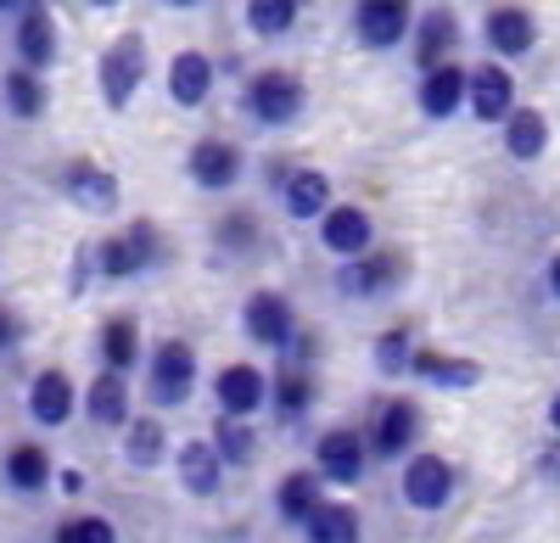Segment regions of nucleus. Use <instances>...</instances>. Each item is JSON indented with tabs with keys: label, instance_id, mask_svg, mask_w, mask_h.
I'll return each mask as SVG.
<instances>
[{
	"label": "nucleus",
	"instance_id": "1",
	"mask_svg": "<svg viewBox=\"0 0 560 543\" xmlns=\"http://www.w3.org/2000/svg\"><path fill=\"white\" fill-rule=\"evenodd\" d=\"M147 403L163 415V410H185L202 387V353L185 342V337H158L147 347Z\"/></svg>",
	"mask_w": 560,
	"mask_h": 543
},
{
	"label": "nucleus",
	"instance_id": "2",
	"mask_svg": "<svg viewBox=\"0 0 560 543\" xmlns=\"http://www.w3.org/2000/svg\"><path fill=\"white\" fill-rule=\"evenodd\" d=\"M147 73H152V45L140 28H124L118 39L102 45L96 57V90H102V107L107 113H129V102L147 90Z\"/></svg>",
	"mask_w": 560,
	"mask_h": 543
},
{
	"label": "nucleus",
	"instance_id": "3",
	"mask_svg": "<svg viewBox=\"0 0 560 543\" xmlns=\"http://www.w3.org/2000/svg\"><path fill=\"white\" fill-rule=\"evenodd\" d=\"M420 432H427V410L404 392L376 398V410L364 421V442H370V455H376V465H404L420 448Z\"/></svg>",
	"mask_w": 560,
	"mask_h": 543
},
{
	"label": "nucleus",
	"instance_id": "4",
	"mask_svg": "<svg viewBox=\"0 0 560 543\" xmlns=\"http://www.w3.org/2000/svg\"><path fill=\"white\" fill-rule=\"evenodd\" d=\"M242 113L258 129H292L308 113V84L292 68H258L242 84Z\"/></svg>",
	"mask_w": 560,
	"mask_h": 543
},
{
	"label": "nucleus",
	"instance_id": "5",
	"mask_svg": "<svg viewBox=\"0 0 560 543\" xmlns=\"http://www.w3.org/2000/svg\"><path fill=\"white\" fill-rule=\"evenodd\" d=\"M398 499L415 516H443L459 499V465L438 448H415V455L398 465Z\"/></svg>",
	"mask_w": 560,
	"mask_h": 543
},
{
	"label": "nucleus",
	"instance_id": "6",
	"mask_svg": "<svg viewBox=\"0 0 560 543\" xmlns=\"http://www.w3.org/2000/svg\"><path fill=\"white\" fill-rule=\"evenodd\" d=\"M404 281H409V258L393 247H370L359 258H342V269H337V292L348 303H382V297L404 292Z\"/></svg>",
	"mask_w": 560,
	"mask_h": 543
},
{
	"label": "nucleus",
	"instance_id": "7",
	"mask_svg": "<svg viewBox=\"0 0 560 543\" xmlns=\"http://www.w3.org/2000/svg\"><path fill=\"white\" fill-rule=\"evenodd\" d=\"M298 331H303L298 303L280 292V286H258V292L242 297V337H247L253 347H264V353H287Z\"/></svg>",
	"mask_w": 560,
	"mask_h": 543
},
{
	"label": "nucleus",
	"instance_id": "8",
	"mask_svg": "<svg viewBox=\"0 0 560 543\" xmlns=\"http://www.w3.org/2000/svg\"><path fill=\"white\" fill-rule=\"evenodd\" d=\"M308 465L325 476V487H359L370 476V465H376V455H370V442H364V426H331V432L314 437Z\"/></svg>",
	"mask_w": 560,
	"mask_h": 543
},
{
	"label": "nucleus",
	"instance_id": "9",
	"mask_svg": "<svg viewBox=\"0 0 560 543\" xmlns=\"http://www.w3.org/2000/svg\"><path fill=\"white\" fill-rule=\"evenodd\" d=\"M269 186L280 197V213L292 224H319V213L337 202V186L325 168H292V163H269Z\"/></svg>",
	"mask_w": 560,
	"mask_h": 543
},
{
	"label": "nucleus",
	"instance_id": "10",
	"mask_svg": "<svg viewBox=\"0 0 560 543\" xmlns=\"http://www.w3.org/2000/svg\"><path fill=\"white\" fill-rule=\"evenodd\" d=\"M51 179H57V191H62L79 213H90V219H113V213H118V202H124L118 174H113V168H102V163H90V157H68Z\"/></svg>",
	"mask_w": 560,
	"mask_h": 543
},
{
	"label": "nucleus",
	"instance_id": "11",
	"mask_svg": "<svg viewBox=\"0 0 560 543\" xmlns=\"http://www.w3.org/2000/svg\"><path fill=\"white\" fill-rule=\"evenodd\" d=\"M185 179L208 197H224L247 179V152L236 141H224V134H202V141L185 152Z\"/></svg>",
	"mask_w": 560,
	"mask_h": 543
},
{
	"label": "nucleus",
	"instance_id": "12",
	"mask_svg": "<svg viewBox=\"0 0 560 543\" xmlns=\"http://www.w3.org/2000/svg\"><path fill=\"white\" fill-rule=\"evenodd\" d=\"M409 28H415V0H353V39L359 51H398L409 45Z\"/></svg>",
	"mask_w": 560,
	"mask_h": 543
},
{
	"label": "nucleus",
	"instance_id": "13",
	"mask_svg": "<svg viewBox=\"0 0 560 543\" xmlns=\"http://www.w3.org/2000/svg\"><path fill=\"white\" fill-rule=\"evenodd\" d=\"M12 57L34 73H51L62 62V28H57L51 0H34V7L12 17Z\"/></svg>",
	"mask_w": 560,
	"mask_h": 543
},
{
	"label": "nucleus",
	"instance_id": "14",
	"mask_svg": "<svg viewBox=\"0 0 560 543\" xmlns=\"http://www.w3.org/2000/svg\"><path fill=\"white\" fill-rule=\"evenodd\" d=\"M28 421L39 426V432H62L68 421H79V403H84V387L62 370V365H45V370H34V381H28Z\"/></svg>",
	"mask_w": 560,
	"mask_h": 543
},
{
	"label": "nucleus",
	"instance_id": "15",
	"mask_svg": "<svg viewBox=\"0 0 560 543\" xmlns=\"http://www.w3.org/2000/svg\"><path fill=\"white\" fill-rule=\"evenodd\" d=\"M57 482V460L51 448L34 442V437H18L0 448V493H12V499H39V493H51Z\"/></svg>",
	"mask_w": 560,
	"mask_h": 543
},
{
	"label": "nucleus",
	"instance_id": "16",
	"mask_svg": "<svg viewBox=\"0 0 560 543\" xmlns=\"http://www.w3.org/2000/svg\"><path fill=\"white\" fill-rule=\"evenodd\" d=\"M465 96H471V68L454 57V62H438V68L420 73V84H415V113L427 118V123H448V118L465 113Z\"/></svg>",
	"mask_w": 560,
	"mask_h": 543
},
{
	"label": "nucleus",
	"instance_id": "17",
	"mask_svg": "<svg viewBox=\"0 0 560 543\" xmlns=\"http://www.w3.org/2000/svg\"><path fill=\"white\" fill-rule=\"evenodd\" d=\"M213 403L219 415H242V421H258L269 410V376L253 365V358H230L224 370H213Z\"/></svg>",
	"mask_w": 560,
	"mask_h": 543
},
{
	"label": "nucleus",
	"instance_id": "18",
	"mask_svg": "<svg viewBox=\"0 0 560 543\" xmlns=\"http://www.w3.org/2000/svg\"><path fill=\"white\" fill-rule=\"evenodd\" d=\"M459 45H465V28H459V17L448 7L415 12V28H409V62H415V73H427L438 62H454Z\"/></svg>",
	"mask_w": 560,
	"mask_h": 543
},
{
	"label": "nucleus",
	"instance_id": "19",
	"mask_svg": "<svg viewBox=\"0 0 560 543\" xmlns=\"http://www.w3.org/2000/svg\"><path fill=\"white\" fill-rule=\"evenodd\" d=\"M79 415L96 426V432H124V426L140 415V410H135V387H129V376L96 365V376H90V387H84Z\"/></svg>",
	"mask_w": 560,
	"mask_h": 543
},
{
	"label": "nucleus",
	"instance_id": "20",
	"mask_svg": "<svg viewBox=\"0 0 560 543\" xmlns=\"http://www.w3.org/2000/svg\"><path fill=\"white\" fill-rule=\"evenodd\" d=\"M319 247L331 252L337 263L370 252V247H376V219H370V208H359V202H331V208L319 213Z\"/></svg>",
	"mask_w": 560,
	"mask_h": 543
},
{
	"label": "nucleus",
	"instance_id": "21",
	"mask_svg": "<svg viewBox=\"0 0 560 543\" xmlns=\"http://www.w3.org/2000/svg\"><path fill=\"white\" fill-rule=\"evenodd\" d=\"M168 102L179 107V113H197V107H208L213 102V84H219V62L208 57V51H197V45H185V51H174L168 57Z\"/></svg>",
	"mask_w": 560,
	"mask_h": 543
},
{
	"label": "nucleus",
	"instance_id": "22",
	"mask_svg": "<svg viewBox=\"0 0 560 543\" xmlns=\"http://www.w3.org/2000/svg\"><path fill=\"white\" fill-rule=\"evenodd\" d=\"M482 45H488V57H499V62H522V57H533V45H538V17L527 7H516V0H504V7H493L482 17Z\"/></svg>",
	"mask_w": 560,
	"mask_h": 543
},
{
	"label": "nucleus",
	"instance_id": "23",
	"mask_svg": "<svg viewBox=\"0 0 560 543\" xmlns=\"http://www.w3.org/2000/svg\"><path fill=\"white\" fill-rule=\"evenodd\" d=\"M465 113H471L477 123H504L510 113H516V73H510V62L488 57L471 68V96H465Z\"/></svg>",
	"mask_w": 560,
	"mask_h": 543
},
{
	"label": "nucleus",
	"instance_id": "24",
	"mask_svg": "<svg viewBox=\"0 0 560 543\" xmlns=\"http://www.w3.org/2000/svg\"><path fill=\"white\" fill-rule=\"evenodd\" d=\"M409 381H415V387H432V392H471V387H482V365H477V358H465V353L415 347Z\"/></svg>",
	"mask_w": 560,
	"mask_h": 543
},
{
	"label": "nucleus",
	"instance_id": "25",
	"mask_svg": "<svg viewBox=\"0 0 560 543\" xmlns=\"http://www.w3.org/2000/svg\"><path fill=\"white\" fill-rule=\"evenodd\" d=\"M174 476H179V487L191 493V499H219L230 465L219 460L213 437H185V442L174 448Z\"/></svg>",
	"mask_w": 560,
	"mask_h": 543
},
{
	"label": "nucleus",
	"instance_id": "26",
	"mask_svg": "<svg viewBox=\"0 0 560 543\" xmlns=\"http://www.w3.org/2000/svg\"><path fill=\"white\" fill-rule=\"evenodd\" d=\"M314 403H319V370H292V365H280L269 376V415L280 432H292L314 415Z\"/></svg>",
	"mask_w": 560,
	"mask_h": 543
},
{
	"label": "nucleus",
	"instance_id": "27",
	"mask_svg": "<svg viewBox=\"0 0 560 543\" xmlns=\"http://www.w3.org/2000/svg\"><path fill=\"white\" fill-rule=\"evenodd\" d=\"M96 365L118 370V376H140V370H147V337H140V326L129 320V314L102 320V331H96Z\"/></svg>",
	"mask_w": 560,
	"mask_h": 543
},
{
	"label": "nucleus",
	"instance_id": "28",
	"mask_svg": "<svg viewBox=\"0 0 560 543\" xmlns=\"http://www.w3.org/2000/svg\"><path fill=\"white\" fill-rule=\"evenodd\" d=\"M325 505V476L314 465H298L275 482V521L287 532H303V521Z\"/></svg>",
	"mask_w": 560,
	"mask_h": 543
},
{
	"label": "nucleus",
	"instance_id": "29",
	"mask_svg": "<svg viewBox=\"0 0 560 543\" xmlns=\"http://www.w3.org/2000/svg\"><path fill=\"white\" fill-rule=\"evenodd\" d=\"M118 437H124V465L129 471H147L152 476V471H163L174 460V442H168V426H163L158 410L152 415H135Z\"/></svg>",
	"mask_w": 560,
	"mask_h": 543
},
{
	"label": "nucleus",
	"instance_id": "30",
	"mask_svg": "<svg viewBox=\"0 0 560 543\" xmlns=\"http://www.w3.org/2000/svg\"><path fill=\"white\" fill-rule=\"evenodd\" d=\"M0 107H7L18 123H39L45 113H51V84H45V73L12 62L7 73H0Z\"/></svg>",
	"mask_w": 560,
	"mask_h": 543
},
{
	"label": "nucleus",
	"instance_id": "31",
	"mask_svg": "<svg viewBox=\"0 0 560 543\" xmlns=\"http://www.w3.org/2000/svg\"><path fill=\"white\" fill-rule=\"evenodd\" d=\"M208 241H213V252L224 263H253L264 252V224H258L253 208H230V213L213 219V236Z\"/></svg>",
	"mask_w": 560,
	"mask_h": 543
},
{
	"label": "nucleus",
	"instance_id": "32",
	"mask_svg": "<svg viewBox=\"0 0 560 543\" xmlns=\"http://www.w3.org/2000/svg\"><path fill=\"white\" fill-rule=\"evenodd\" d=\"M499 129H504V157H510V163H538V157H549V141H555L549 113L516 102V113H510Z\"/></svg>",
	"mask_w": 560,
	"mask_h": 543
},
{
	"label": "nucleus",
	"instance_id": "33",
	"mask_svg": "<svg viewBox=\"0 0 560 543\" xmlns=\"http://www.w3.org/2000/svg\"><path fill=\"white\" fill-rule=\"evenodd\" d=\"M303 543H364V516L348 499H325L303 521Z\"/></svg>",
	"mask_w": 560,
	"mask_h": 543
},
{
	"label": "nucleus",
	"instance_id": "34",
	"mask_svg": "<svg viewBox=\"0 0 560 543\" xmlns=\"http://www.w3.org/2000/svg\"><path fill=\"white\" fill-rule=\"evenodd\" d=\"M208 437H213L219 460H224L230 471H253V465H258V448H264V442H258V426H253V421H242V415H219Z\"/></svg>",
	"mask_w": 560,
	"mask_h": 543
},
{
	"label": "nucleus",
	"instance_id": "35",
	"mask_svg": "<svg viewBox=\"0 0 560 543\" xmlns=\"http://www.w3.org/2000/svg\"><path fill=\"white\" fill-rule=\"evenodd\" d=\"M90 275L107 281V286H124V281H140V258H135V241L124 231L102 236L96 247H90Z\"/></svg>",
	"mask_w": 560,
	"mask_h": 543
},
{
	"label": "nucleus",
	"instance_id": "36",
	"mask_svg": "<svg viewBox=\"0 0 560 543\" xmlns=\"http://www.w3.org/2000/svg\"><path fill=\"white\" fill-rule=\"evenodd\" d=\"M415 347H420V342H415L409 326H387V331H376V342H370V365H376L382 381H404Z\"/></svg>",
	"mask_w": 560,
	"mask_h": 543
},
{
	"label": "nucleus",
	"instance_id": "37",
	"mask_svg": "<svg viewBox=\"0 0 560 543\" xmlns=\"http://www.w3.org/2000/svg\"><path fill=\"white\" fill-rule=\"evenodd\" d=\"M242 17H247L253 39H287L303 17V0H247Z\"/></svg>",
	"mask_w": 560,
	"mask_h": 543
},
{
	"label": "nucleus",
	"instance_id": "38",
	"mask_svg": "<svg viewBox=\"0 0 560 543\" xmlns=\"http://www.w3.org/2000/svg\"><path fill=\"white\" fill-rule=\"evenodd\" d=\"M51 543H124V538H118V521H113V516H96V510H79V516L57 521Z\"/></svg>",
	"mask_w": 560,
	"mask_h": 543
},
{
	"label": "nucleus",
	"instance_id": "39",
	"mask_svg": "<svg viewBox=\"0 0 560 543\" xmlns=\"http://www.w3.org/2000/svg\"><path fill=\"white\" fill-rule=\"evenodd\" d=\"M124 236L135 241L140 275H152V269L168 263V236H163V224H152V219H129V224H124Z\"/></svg>",
	"mask_w": 560,
	"mask_h": 543
},
{
	"label": "nucleus",
	"instance_id": "40",
	"mask_svg": "<svg viewBox=\"0 0 560 543\" xmlns=\"http://www.w3.org/2000/svg\"><path fill=\"white\" fill-rule=\"evenodd\" d=\"M319 353H325V342L303 326V331L292 337V347H287V353H275V358H280V365H292V370H319Z\"/></svg>",
	"mask_w": 560,
	"mask_h": 543
},
{
	"label": "nucleus",
	"instance_id": "41",
	"mask_svg": "<svg viewBox=\"0 0 560 543\" xmlns=\"http://www.w3.org/2000/svg\"><path fill=\"white\" fill-rule=\"evenodd\" d=\"M23 337H28V320H23V308L0 303V358H12V353L23 347Z\"/></svg>",
	"mask_w": 560,
	"mask_h": 543
},
{
	"label": "nucleus",
	"instance_id": "42",
	"mask_svg": "<svg viewBox=\"0 0 560 543\" xmlns=\"http://www.w3.org/2000/svg\"><path fill=\"white\" fill-rule=\"evenodd\" d=\"M533 476L549 487V493H560V437L549 432V442L538 448V460H533Z\"/></svg>",
	"mask_w": 560,
	"mask_h": 543
},
{
	"label": "nucleus",
	"instance_id": "43",
	"mask_svg": "<svg viewBox=\"0 0 560 543\" xmlns=\"http://www.w3.org/2000/svg\"><path fill=\"white\" fill-rule=\"evenodd\" d=\"M57 487H62V499H84V487H90V476H84L79 465H62V471H57Z\"/></svg>",
	"mask_w": 560,
	"mask_h": 543
},
{
	"label": "nucleus",
	"instance_id": "44",
	"mask_svg": "<svg viewBox=\"0 0 560 543\" xmlns=\"http://www.w3.org/2000/svg\"><path fill=\"white\" fill-rule=\"evenodd\" d=\"M544 297L560 303V252H549V263H544Z\"/></svg>",
	"mask_w": 560,
	"mask_h": 543
},
{
	"label": "nucleus",
	"instance_id": "45",
	"mask_svg": "<svg viewBox=\"0 0 560 543\" xmlns=\"http://www.w3.org/2000/svg\"><path fill=\"white\" fill-rule=\"evenodd\" d=\"M544 426L560 437V387H555V392H549V403H544Z\"/></svg>",
	"mask_w": 560,
	"mask_h": 543
},
{
	"label": "nucleus",
	"instance_id": "46",
	"mask_svg": "<svg viewBox=\"0 0 560 543\" xmlns=\"http://www.w3.org/2000/svg\"><path fill=\"white\" fill-rule=\"evenodd\" d=\"M23 7H34V0H0V17H18Z\"/></svg>",
	"mask_w": 560,
	"mask_h": 543
},
{
	"label": "nucleus",
	"instance_id": "47",
	"mask_svg": "<svg viewBox=\"0 0 560 543\" xmlns=\"http://www.w3.org/2000/svg\"><path fill=\"white\" fill-rule=\"evenodd\" d=\"M174 12H197V7H208V0H168Z\"/></svg>",
	"mask_w": 560,
	"mask_h": 543
},
{
	"label": "nucleus",
	"instance_id": "48",
	"mask_svg": "<svg viewBox=\"0 0 560 543\" xmlns=\"http://www.w3.org/2000/svg\"><path fill=\"white\" fill-rule=\"evenodd\" d=\"M90 7H96V12H113V7H124V0H90Z\"/></svg>",
	"mask_w": 560,
	"mask_h": 543
}]
</instances>
